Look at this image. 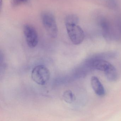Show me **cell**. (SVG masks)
I'll use <instances>...</instances> for the list:
<instances>
[{"label":"cell","instance_id":"277c9868","mask_svg":"<svg viewBox=\"0 0 121 121\" xmlns=\"http://www.w3.org/2000/svg\"><path fill=\"white\" fill-rule=\"evenodd\" d=\"M23 32L28 46L31 48L35 47L38 42V35L35 28L30 24H25Z\"/></svg>","mask_w":121,"mask_h":121},{"label":"cell","instance_id":"3957f363","mask_svg":"<svg viewBox=\"0 0 121 121\" xmlns=\"http://www.w3.org/2000/svg\"><path fill=\"white\" fill-rule=\"evenodd\" d=\"M66 29L69 38L74 44H80L84 41L85 34L81 28L78 24H66Z\"/></svg>","mask_w":121,"mask_h":121},{"label":"cell","instance_id":"8992f818","mask_svg":"<svg viewBox=\"0 0 121 121\" xmlns=\"http://www.w3.org/2000/svg\"><path fill=\"white\" fill-rule=\"evenodd\" d=\"M107 79L111 82L116 81L118 79V73L114 66L112 65L110 67L104 72Z\"/></svg>","mask_w":121,"mask_h":121},{"label":"cell","instance_id":"30bf717a","mask_svg":"<svg viewBox=\"0 0 121 121\" xmlns=\"http://www.w3.org/2000/svg\"><path fill=\"white\" fill-rule=\"evenodd\" d=\"M28 0H13L11 1V5L13 7H16L26 3Z\"/></svg>","mask_w":121,"mask_h":121},{"label":"cell","instance_id":"7a4b0ae2","mask_svg":"<svg viewBox=\"0 0 121 121\" xmlns=\"http://www.w3.org/2000/svg\"><path fill=\"white\" fill-rule=\"evenodd\" d=\"M50 74L47 68L43 65H37L33 69L31 73L32 80L39 85H45L50 79Z\"/></svg>","mask_w":121,"mask_h":121},{"label":"cell","instance_id":"52a82bcc","mask_svg":"<svg viewBox=\"0 0 121 121\" xmlns=\"http://www.w3.org/2000/svg\"><path fill=\"white\" fill-rule=\"evenodd\" d=\"M101 26L102 30V33L104 37L107 40L111 38L110 29L108 23L105 21H103L101 22Z\"/></svg>","mask_w":121,"mask_h":121},{"label":"cell","instance_id":"5b68a950","mask_svg":"<svg viewBox=\"0 0 121 121\" xmlns=\"http://www.w3.org/2000/svg\"><path fill=\"white\" fill-rule=\"evenodd\" d=\"M92 87L95 93L99 96L102 97L106 94V91L103 85L96 76L92 77L91 80Z\"/></svg>","mask_w":121,"mask_h":121},{"label":"cell","instance_id":"9c48e42d","mask_svg":"<svg viewBox=\"0 0 121 121\" xmlns=\"http://www.w3.org/2000/svg\"><path fill=\"white\" fill-rule=\"evenodd\" d=\"M64 97L67 101L72 102L74 99V95L70 90H67L64 93Z\"/></svg>","mask_w":121,"mask_h":121},{"label":"cell","instance_id":"ba28073f","mask_svg":"<svg viewBox=\"0 0 121 121\" xmlns=\"http://www.w3.org/2000/svg\"><path fill=\"white\" fill-rule=\"evenodd\" d=\"M79 17L75 14H69L65 17V23L66 24H78Z\"/></svg>","mask_w":121,"mask_h":121},{"label":"cell","instance_id":"6da1fadb","mask_svg":"<svg viewBox=\"0 0 121 121\" xmlns=\"http://www.w3.org/2000/svg\"><path fill=\"white\" fill-rule=\"evenodd\" d=\"M40 18L48 35L52 38H56L58 35V28L56 19L53 14L49 11H43L41 13Z\"/></svg>","mask_w":121,"mask_h":121}]
</instances>
